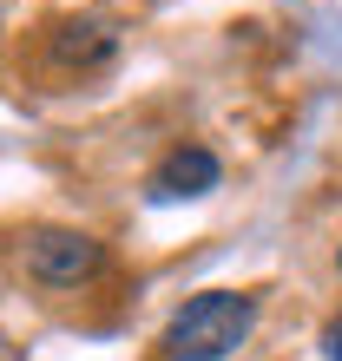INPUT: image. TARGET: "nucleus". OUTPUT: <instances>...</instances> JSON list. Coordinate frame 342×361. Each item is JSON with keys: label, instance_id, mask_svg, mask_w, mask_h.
Segmentation results:
<instances>
[{"label": "nucleus", "instance_id": "obj_5", "mask_svg": "<svg viewBox=\"0 0 342 361\" xmlns=\"http://www.w3.org/2000/svg\"><path fill=\"white\" fill-rule=\"evenodd\" d=\"M323 355L342 361V315H329V329H323Z\"/></svg>", "mask_w": 342, "mask_h": 361}, {"label": "nucleus", "instance_id": "obj_6", "mask_svg": "<svg viewBox=\"0 0 342 361\" xmlns=\"http://www.w3.org/2000/svg\"><path fill=\"white\" fill-rule=\"evenodd\" d=\"M336 269H342V250H336Z\"/></svg>", "mask_w": 342, "mask_h": 361}, {"label": "nucleus", "instance_id": "obj_4", "mask_svg": "<svg viewBox=\"0 0 342 361\" xmlns=\"http://www.w3.org/2000/svg\"><path fill=\"white\" fill-rule=\"evenodd\" d=\"M59 59H66V66H99V59H112V33L105 27H66Z\"/></svg>", "mask_w": 342, "mask_h": 361}, {"label": "nucleus", "instance_id": "obj_1", "mask_svg": "<svg viewBox=\"0 0 342 361\" xmlns=\"http://www.w3.org/2000/svg\"><path fill=\"white\" fill-rule=\"evenodd\" d=\"M256 329V295L250 289H204L165 322V361H224L244 348Z\"/></svg>", "mask_w": 342, "mask_h": 361}, {"label": "nucleus", "instance_id": "obj_3", "mask_svg": "<svg viewBox=\"0 0 342 361\" xmlns=\"http://www.w3.org/2000/svg\"><path fill=\"white\" fill-rule=\"evenodd\" d=\"M218 178H224L218 152H204V145H178V152H165V164L152 171V204L204 197V190H218Z\"/></svg>", "mask_w": 342, "mask_h": 361}, {"label": "nucleus", "instance_id": "obj_2", "mask_svg": "<svg viewBox=\"0 0 342 361\" xmlns=\"http://www.w3.org/2000/svg\"><path fill=\"white\" fill-rule=\"evenodd\" d=\"M105 250L86 237V230H27V269L53 289H73L86 276H99Z\"/></svg>", "mask_w": 342, "mask_h": 361}]
</instances>
